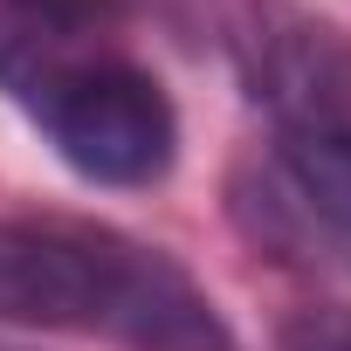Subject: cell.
<instances>
[{
  "instance_id": "cell-1",
  "label": "cell",
  "mask_w": 351,
  "mask_h": 351,
  "mask_svg": "<svg viewBox=\"0 0 351 351\" xmlns=\"http://www.w3.org/2000/svg\"><path fill=\"white\" fill-rule=\"evenodd\" d=\"M0 324L110 337L124 351H241L214 296L104 221H0Z\"/></svg>"
},
{
  "instance_id": "cell-2",
  "label": "cell",
  "mask_w": 351,
  "mask_h": 351,
  "mask_svg": "<svg viewBox=\"0 0 351 351\" xmlns=\"http://www.w3.org/2000/svg\"><path fill=\"white\" fill-rule=\"evenodd\" d=\"M234 69L296 200L351 241V35L289 0H248L234 21Z\"/></svg>"
},
{
  "instance_id": "cell-3",
  "label": "cell",
  "mask_w": 351,
  "mask_h": 351,
  "mask_svg": "<svg viewBox=\"0 0 351 351\" xmlns=\"http://www.w3.org/2000/svg\"><path fill=\"white\" fill-rule=\"evenodd\" d=\"M35 124L56 145V158L83 172L90 186H152L180 158V110L165 83L131 56H110L76 83H62L35 110Z\"/></svg>"
},
{
  "instance_id": "cell-4",
  "label": "cell",
  "mask_w": 351,
  "mask_h": 351,
  "mask_svg": "<svg viewBox=\"0 0 351 351\" xmlns=\"http://www.w3.org/2000/svg\"><path fill=\"white\" fill-rule=\"evenodd\" d=\"M110 56H124L117 0H0V97L28 117Z\"/></svg>"
},
{
  "instance_id": "cell-5",
  "label": "cell",
  "mask_w": 351,
  "mask_h": 351,
  "mask_svg": "<svg viewBox=\"0 0 351 351\" xmlns=\"http://www.w3.org/2000/svg\"><path fill=\"white\" fill-rule=\"evenodd\" d=\"M282 351H351V317L337 310H310L282 330Z\"/></svg>"
},
{
  "instance_id": "cell-6",
  "label": "cell",
  "mask_w": 351,
  "mask_h": 351,
  "mask_svg": "<svg viewBox=\"0 0 351 351\" xmlns=\"http://www.w3.org/2000/svg\"><path fill=\"white\" fill-rule=\"evenodd\" d=\"M0 351H8V344H0Z\"/></svg>"
}]
</instances>
